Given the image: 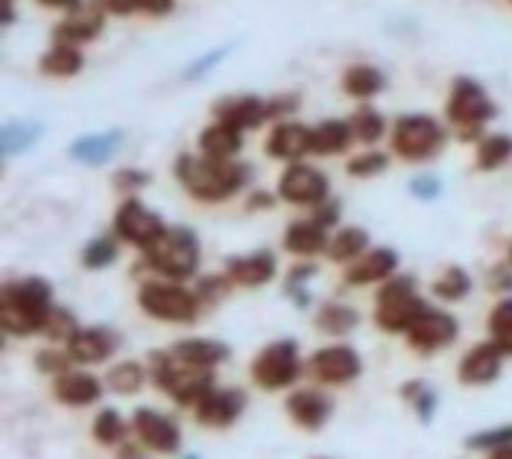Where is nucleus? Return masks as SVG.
Segmentation results:
<instances>
[{
  "label": "nucleus",
  "mask_w": 512,
  "mask_h": 459,
  "mask_svg": "<svg viewBox=\"0 0 512 459\" xmlns=\"http://www.w3.org/2000/svg\"><path fill=\"white\" fill-rule=\"evenodd\" d=\"M510 3H512V0H510Z\"/></svg>",
  "instance_id": "64"
},
{
  "label": "nucleus",
  "mask_w": 512,
  "mask_h": 459,
  "mask_svg": "<svg viewBox=\"0 0 512 459\" xmlns=\"http://www.w3.org/2000/svg\"><path fill=\"white\" fill-rule=\"evenodd\" d=\"M410 193H413L416 199H422V202H431V199H436V196L442 193V182H439L436 176H416V179L410 182Z\"/></svg>",
  "instance_id": "50"
},
{
  "label": "nucleus",
  "mask_w": 512,
  "mask_h": 459,
  "mask_svg": "<svg viewBox=\"0 0 512 459\" xmlns=\"http://www.w3.org/2000/svg\"><path fill=\"white\" fill-rule=\"evenodd\" d=\"M369 249V231L360 229V226H346L340 229L331 240H328V249L325 255L334 261V264H355L357 258H363Z\"/></svg>",
  "instance_id": "30"
},
{
  "label": "nucleus",
  "mask_w": 512,
  "mask_h": 459,
  "mask_svg": "<svg viewBox=\"0 0 512 459\" xmlns=\"http://www.w3.org/2000/svg\"><path fill=\"white\" fill-rule=\"evenodd\" d=\"M489 290L495 293H512V267L510 264H501L489 272Z\"/></svg>",
  "instance_id": "52"
},
{
  "label": "nucleus",
  "mask_w": 512,
  "mask_h": 459,
  "mask_svg": "<svg viewBox=\"0 0 512 459\" xmlns=\"http://www.w3.org/2000/svg\"><path fill=\"white\" fill-rule=\"evenodd\" d=\"M492 459H512V445H501L492 451Z\"/></svg>",
  "instance_id": "61"
},
{
  "label": "nucleus",
  "mask_w": 512,
  "mask_h": 459,
  "mask_svg": "<svg viewBox=\"0 0 512 459\" xmlns=\"http://www.w3.org/2000/svg\"><path fill=\"white\" fill-rule=\"evenodd\" d=\"M53 287L47 278L30 275L9 281L0 293V325L12 337H30L44 331L53 313Z\"/></svg>",
  "instance_id": "2"
},
{
  "label": "nucleus",
  "mask_w": 512,
  "mask_h": 459,
  "mask_svg": "<svg viewBox=\"0 0 512 459\" xmlns=\"http://www.w3.org/2000/svg\"><path fill=\"white\" fill-rule=\"evenodd\" d=\"M246 410V392L229 386V389H211L197 404V421L202 427H232Z\"/></svg>",
  "instance_id": "17"
},
{
  "label": "nucleus",
  "mask_w": 512,
  "mask_h": 459,
  "mask_svg": "<svg viewBox=\"0 0 512 459\" xmlns=\"http://www.w3.org/2000/svg\"><path fill=\"white\" fill-rule=\"evenodd\" d=\"M185 459H199V457H194V454H191V457H185Z\"/></svg>",
  "instance_id": "63"
},
{
  "label": "nucleus",
  "mask_w": 512,
  "mask_h": 459,
  "mask_svg": "<svg viewBox=\"0 0 512 459\" xmlns=\"http://www.w3.org/2000/svg\"><path fill=\"white\" fill-rule=\"evenodd\" d=\"M118 459H147V454H144V448H138V445H120Z\"/></svg>",
  "instance_id": "59"
},
{
  "label": "nucleus",
  "mask_w": 512,
  "mask_h": 459,
  "mask_svg": "<svg viewBox=\"0 0 512 459\" xmlns=\"http://www.w3.org/2000/svg\"><path fill=\"white\" fill-rule=\"evenodd\" d=\"M278 196L290 205H311L316 208L319 202H325L331 196V182L322 170H316L311 164H287V170L278 179Z\"/></svg>",
  "instance_id": "11"
},
{
  "label": "nucleus",
  "mask_w": 512,
  "mask_h": 459,
  "mask_svg": "<svg viewBox=\"0 0 512 459\" xmlns=\"http://www.w3.org/2000/svg\"><path fill=\"white\" fill-rule=\"evenodd\" d=\"M395 269H398V252L390 246H378V249H369L363 258H357L355 264L346 269V284L366 287V284L390 281Z\"/></svg>",
  "instance_id": "23"
},
{
  "label": "nucleus",
  "mask_w": 512,
  "mask_h": 459,
  "mask_svg": "<svg viewBox=\"0 0 512 459\" xmlns=\"http://www.w3.org/2000/svg\"><path fill=\"white\" fill-rule=\"evenodd\" d=\"M229 287H232V278L229 275H205L199 278L197 296L202 305H217L229 296Z\"/></svg>",
  "instance_id": "45"
},
{
  "label": "nucleus",
  "mask_w": 512,
  "mask_h": 459,
  "mask_svg": "<svg viewBox=\"0 0 512 459\" xmlns=\"http://www.w3.org/2000/svg\"><path fill=\"white\" fill-rule=\"evenodd\" d=\"M126 421L120 416L118 410H112V407H106V410H100V416L94 419V427H91V433H94V439H97V445H103V448H115V445H123V439H126Z\"/></svg>",
  "instance_id": "39"
},
{
  "label": "nucleus",
  "mask_w": 512,
  "mask_h": 459,
  "mask_svg": "<svg viewBox=\"0 0 512 459\" xmlns=\"http://www.w3.org/2000/svg\"><path fill=\"white\" fill-rule=\"evenodd\" d=\"M264 150H267L270 158L296 164V161H302L305 155L311 153V129L302 126V123H293V120H281L276 129L270 132Z\"/></svg>",
  "instance_id": "21"
},
{
  "label": "nucleus",
  "mask_w": 512,
  "mask_h": 459,
  "mask_svg": "<svg viewBox=\"0 0 512 459\" xmlns=\"http://www.w3.org/2000/svg\"><path fill=\"white\" fill-rule=\"evenodd\" d=\"M138 305L147 316L170 325H191L202 310L197 290H188L179 281H147L138 293Z\"/></svg>",
  "instance_id": "7"
},
{
  "label": "nucleus",
  "mask_w": 512,
  "mask_h": 459,
  "mask_svg": "<svg viewBox=\"0 0 512 459\" xmlns=\"http://www.w3.org/2000/svg\"><path fill=\"white\" fill-rule=\"evenodd\" d=\"M311 372L319 383L328 386H343L360 378L363 372V360L352 345H328L319 348L311 357Z\"/></svg>",
  "instance_id": "13"
},
{
  "label": "nucleus",
  "mask_w": 512,
  "mask_h": 459,
  "mask_svg": "<svg viewBox=\"0 0 512 459\" xmlns=\"http://www.w3.org/2000/svg\"><path fill=\"white\" fill-rule=\"evenodd\" d=\"M273 205H276V196L270 191H255L246 199V208H249V211H267V208H273Z\"/></svg>",
  "instance_id": "56"
},
{
  "label": "nucleus",
  "mask_w": 512,
  "mask_h": 459,
  "mask_svg": "<svg viewBox=\"0 0 512 459\" xmlns=\"http://www.w3.org/2000/svg\"><path fill=\"white\" fill-rule=\"evenodd\" d=\"M316 272H319L316 264H296V267L287 272V284H308Z\"/></svg>",
  "instance_id": "55"
},
{
  "label": "nucleus",
  "mask_w": 512,
  "mask_h": 459,
  "mask_svg": "<svg viewBox=\"0 0 512 459\" xmlns=\"http://www.w3.org/2000/svg\"><path fill=\"white\" fill-rule=\"evenodd\" d=\"M15 21V0H3V27H12Z\"/></svg>",
  "instance_id": "60"
},
{
  "label": "nucleus",
  "mask_w": 512,
  "mask_h": 459,
  "mask_svg": "<svg viewBox=\"0 0 512 459\" xmlns=\"http://www.w3.org/2000/svg\"><path fill=\"white\" fill-rule=\"evenodd\" d=\"M53 395L65 407H88L103 398V383L88 372H65L53 381Z\"/></svg>",
  "instance_id": "24"
},
{
  "label": "nucleus",
  "mask_w": 512,
  "mask_h": 459,
  "mask_svg": "<svg viewBox=\"0 0 512 459\" xmlns=\"http://www.w3.org/2000/svg\"><path fill=\"white\" fill-rule=\"evenodd\" d=\"M41 123H30V120H9L3 126L0 144H3V155L27 153L36 141L41 138Z\"/></svg>",
  "instance_id": "35"
},
{
  "label": "nucleus",
  "mask_w": 512,
  "mask_h": 459,
  "mask_svg": "<svg viewBox=\"0 0 512 459\" xmlns=\"http://www.w3.org/2000/svg\"><path fill=\"white\" fill-rule=\"evenodd\" d=\"M144 381H147V369L135 360H123L118 366H112L106 375V386L118 395H135Z\"/></svg>",
  "instance_id": "38"
},
{
  "label": "nucleus",
  "mask_w": 512,
  "mask_h": 459,
  "mask_svg": "<svg viewBox=\"0 0 512 459\" xmlns=\"http://www.w3.org/2000/svg\"><path fill=\"white\" fill-rule=\"evenodd\" d=\"M173 176L199 202H226L249 185L252 167L240 161L182 153L173 164Z\"/></svg>",
  "instance_id": "1"
},
{
  "label": "nucleus",
  "mask_w": 512,
  "mask_h": 459,
  "mask_svg": "<svg viewBox=\"0 0 512 459\" xmlns=\"http://www.w3.org/2000/svg\"><path fill=\"white\" fill-rule=\"evenodd\" d=\"M106 15H132V12H138V6H135V0H94Z\"/></svg>",
  "instance_id": "54"
},
{
  "label": "nucleus",
  "mask_w": 512,
  "mask_h": 459,
  "mask_svg": "<svg viewBox=\"0 0 512 459\" xmlns=\"http://www.w3.org/2000/svg\"><path fill=\"white\" fill-rule=\"evenodd\" d=\"M199 153L205 158H217V161H235V155L243 150V132H237L226 123H211L199 132L197 138Z\"/></svg>",
  "instance_id": "27"
},
{
  "label": "nucleus",
  "mask_w": 512,
  "mask_h": 459,
  "mask_svg": "<svg viewBox=\"0 0 512 459\" xmlns=\"http://www.w3.org/2000/svg\"><path fill=\"white\" fill-rule=\"evenodd\" d=\"M302 375V360H299V345L296 340H276L264 345L258 357L252 360V381L267 392L287 389L299 381Z\"/></svg>",
  "instance_id": "9"
},
{
  "label": "nucleus",
  "mask_w": 512,
  "mask_h": 459,
  "mask_svg": "<svg viewBox=\"0 0 512 459\" xmlns=\"http://www.w3.org/2000/svg\"><path fill=\"white\" fill-rule=\"evenodd\" d=\"M284 410L293 419V424L314 433V430H322L328 424L331 413H334V401L319 389H296V392L287 395Z\"/></svg>",
  "instance_id": "18"
},
{
  "label": "nucleus",
  "mask_w": 512,
  "mask_h": 459,
  "mask_svg": "<svg viewBox=\"0 0 512 459\" xmlns=\"http://www.w3.org/2000/svg\"><path fill=\"white\" fill-rule=\"evenodd\" d=\"M299 106H302L299 94H278L273 100H267L270 120H284V117H290L293 112H299Z\"/></svg>",
  "instance_id": "49"
},
{
  "label": "nucleus",
  "mask_w": 512,
  "mask_h": 459,
  "mask_svg": "<svg viewBox=\"0 0 512 459\" xmlns=\"http://www.w3.org/2000/svg\"><path fill=\"white\" fill-rule=\"evenodd\" d=\"M276 269V255L270 249H258V252H249V255L229 258L226 275L240 287H264V284H270L276 278Z\"/></svg>",
  "instance_id": "22"
},
{
  "label": "nucleus",
  "mask_w": 512,
  "mask_h": 459,
  "mask_svg": "<svg viewBox=\"0 0 512 459\" xmlns=\"http://www.w3.org/2000/svg\"><path fill=\"white\" fill-rule=\"evenodd\" d=\"M135 6H138V12H144L150 18H164L173 12L176 0H135Z\"/></svg>",
  "instance_id": "53"
},
{
  "label": "nucleus",
  "mask_w": 512,
  "mask_h": 459,
  "mask_svg": "<svg viewBox=\"0 0 512 459\" xmlns=\"http://www.w3.org/2000/svg\"><path fill=\"white\" fill-rule=\"evenodd\" d=\"M349 126L360 144H378L387 132V120L372 106H360L355 115L349 117Z\"/></svg>",
  "instance_id": "37"
},
{
  "label": "nucleus",
  "mask_w": 512,
  "mask_h": 459,
  "mask_svg": "<svg viewBox=\"0 0 512 459\" xmlns=\"http://www.w3.org/2000/svg\"><path fill=\"white\" fill-rule=\"evenodd\" d=\"M501 363H504V351L492 343H477L460 360V369H457V378L466 386H486L501 375Z\"/></svg>",
  "instance_id": "20"
},
{
  "label": "nucleus",
  "mask_w": 512,
  "mask_h": 459,
  "mask_svg": "<svg viewBox=\"0 0 512 459\" xmlns=\"http://www.w3.org/2000/svg\"><path fill=\"white\" fill-rule=\"evenodd\" d=\"M211 115L217 117V123H226L237 132H249V129H261L270 120V109L267 100L255 94H237V97H220L211 106Z\"/></svg>",
  "instance_id": "15"
},
{
  "label": "nucleus",
  "mask_w": 512,
  "mask_h": 459,
  "mask_svg": "<svg viewBox=\"0 0 512 459\" xmlns=\"http://www.w3.org/2000/svg\"><path fill=\"white\" fill-rule=\"evenodd\" d=\"M199 237L197 231L188 226H167V231L158 237L150 249H144V264L167 275L170 281H188L199 269Z\"/></svg>",
  "instance_id": "4"
},
{
  "label": "nucleus",
  "mask_w": 512,
  "mask_h": 459,
  "mask_svg": "<svg viewBox=\"0 0 512 459\" xmlns=\"http://www.w3.org/2000/svg\"><path fill=\"white\" fill-rule=\"evenodd\" d=\"M401 395L413 404V410H416V416L419 419L428 421L434 419L436 413V404H439V398H436V392L428 386L425 381H407L401 383Z\"/></svg>",
  "instance_id": "42"
},
{
  "label": "nucleus",
  "mask_w": 512,
  "mask_h": 459,
  "mask_svg": "<svg viewBox=\"0 0 512 459\" xmlns=\"http://www.w3.org/2000/svg\"><path fill=\"white\" fill-rule=\"evenodd\" d=\"M153 360V383L164 389L176 404L197 407L199 401L214 389V369H197L173 357V351H156Z\"/></svg>",
  "instance_id": "5"
},
{
  "label": "nucleus",
  "mask_w": 512,
  "mask_h": 459,
  "mask_svg": "<svg viewBox=\"0 0 512 459\" xmlns=\"http://www.w3.org/2000/svg\"><path fill=\"white\" fill-rule=\"evenodd\" d=\"M357 322H360V313H357L355 307L340 305V302H328L316 313V328L322 334H331V337L352 334L357 328Z\"/></svg>",
  "instance_id": "34"
},
{
  "label": "nucleus",
  "mask_w": 512,
  "mask_h": 459,
  "mask_svg": "<svg viewBox=\"0 0 512 459\" xmlns=\"http://www.w3.org/2000/svg\"><path fill=\"white\" fill-rule=\"evenodd\" d=\"M79 331V322L77 316L68 310V307H53V313H50V319H47V325H44V337L47 340H53V343H71V337Z\"/></svg>",
  "instance_id": "43"
},
{
  "label": "nucleus",
  "mask_w": 512,
  "mask_h": 459,
  "mask_svg": "<svg viewBox=\"0 0 512 459\" xmlns=\"http://www.w3.org/2000/svg\"><path fill=\"white\" fill-rule=\"evenodd\" d=\"M428 302L419 299V284L413 275H393L378 290L375 325L387 334H407L410 325L428 310Z\"/></svg>",
  "instance_id": "6"
},
{
  "label": "nucleus",
  "mask_w": 512,
  "mask_h": 459,
  "mask_svg": "<svg viewBox=\"0 0 512 459\" xmlns=\"http://www.w3.org/2000/svg\"><path fill=\"white\" fill-rule=\"evenodd\" d=\"M489 334H492V343L504 351V357L512 354V299L498 302L489 313Z\"/></svg>",
  "instance_id": "41"
},
{
  "label": "nucleus",
  "mask_w": 512,
  "mask_h": 459,
  "mask_svg": "<svg viewBox=\"0 0 512 459\" xmlns=\"http://www.w3.org/2000/svg\"><path fill=\"white\" fill-rule=\"evenodd\" d=\"M352 126L349 120H322L311 129V153L314 155H340L352 144Z\"/></svg>",
  "instance_id": "29"
},
{
  "label": "nucleus",
  "mask_w": 512,
  "mask_h": 459,
  "mask_svg": "<svg viewBox=\"0 0 512 459\" xmlns=\"http://www.w3.org/2000/svg\"><path fill=\"white\" fill-rule=\"evenodd\" d=\"M71 354L68 351H59V348H44L36 354V366H39L41 372H47V375H65L68 369H71Z\"/></svg>",
  "instance_id": "46"
},
{
  "label": "nucleus",
  "mask_w": 512,
  "mask_h": 459,
  "mask_svg": "<svg viewBox=\"0 0 512 459\" xmlns=\"http://www.w3.org/2000/svg\"><path fill=\"white\" fill-rule=\"evenodd\" d=\"M384 85H387V77L375 65H352L343 74V91L349 97H357V100H369V97L381 94Z\"/></svg>",
  "instance_id": "32"
},
{
  "label": "nucleus",
  "mask_w": 512,
  "mask_h": 459,
  "mask_svg": "<svg viewBox=\"0 0 512 459\" xmlns=\"http://www.w3.org/2000/svg\"><path fill=\"white\" fill-rule=\"evenodd\" d=\"M498 115L495 100L489 97V91L472 77H457L451 82L448 91V103H445V117L451 126H457V138L460 141H480L483 129L492 117Z\"/></svg>",
  "instance_id": "3"
},
{
  "label": "nucleus",
  "mask_w": 512,
  "mask_h": 459,
  "mask_svg": "<svg viewBox=\"0 0 512 459\" xmlns=\"http://www.w3.org/2000/svg\"><path fill=\"white\" fill-rule=\"evenodd\" d=\"M340 214H343V205H340V199H325V202H319L314 208V220L316 226H322V229L328 231V229H334L337 223H340Z\"/></svg>",
  "instance_id": "48"
},
{
  "label": "nucleus",
  "mask_w": 512,
  "mask_h": 459,
  "mask_svg": "<svg viewBox=\"0 0 512 459\" xmlns=\"http://www.w3.org/2000/svg\"><path fill=\"white\" fill-rule=\"evenodd\" d=\"M510 158H512V135L495 132V135H483V138L477 141V153H474V164H477V170H483V173L501 170Z\"/></svg>",
  "instance_id": "33"
},
{
  "label": "nucleus",
  "mask_w": 512,
  "mask_h": 459,
  "mask_svg": "<svg viewBox=\"0 0 512 459\" xmlns=\"http://www.w3.org/2000/svg\"><path fill=\"white\" fill-rule=\"evenodd\" d=\"M460 334V325L451 313H442L428 307L407 331V343L416 351H439V348H448V345L457 340Z\"/></svg>",
  "instance_id": "14"
},
{
  "label": "nucleus",
  "mask_w": 512,
  "mask_h": 459,
  "mask_svg": "<svg viewBox=\"0 0 512 459\" xmlns=\"http://www.w3.org/2000/svg\"><path fill=\"white\" fill-rule=\"evenodd\" d=\"M328 240H331L328 231L316 226L314 220H296L284 231V249L299 258H314L319 252H325Z\"/></svg>",
  "instance_id": "28"
},
{
  "label": "nucleus",
  "mask_w": 512,
  "mask_h": 459,
  "mask_svg": "<svg viewBox=\"0 0 512 459\" xmlns=\"http://www.w3.org/2000/svg\"><path fill=\"white\" fill-rule=\"evenodd\" d=\"M120 141H123V132L112 129V132H94V135H79L77 141L68 147V155L85 164V167H103L112 155L118 153Z\"/></svg>",
  "instance_id": "25"
},
{
  "label": "nucleus",
  "mask_w": 512,
  "mask_h": 459,
  "mask_svg": "<svg viewBox=\"0 0 512 459\" xmlns=\"http://www.w3.org/2000/svg\"><path fill=\"white\" fill-rule=\"evenodd\" d=\"M284 293L293 299L296 307H308L311 305V293L305 290V284H284Z\"/></svg>",
  "instance_id": "57"
},
{
  "label": "nucleus",
  "mask_w": 512,
  "mask_h": 459,
  "mask_svg": "<svg viewBox=\"0 0 512 459\" xmlns=\"http://www.w3.org/2000/svg\"><path fill=\"white\" fill-rule=\"evenodd\" d=\"M39 3L47 9H62V12H74L82 6V0H39Z\"/></svg>",
  "instance_id": "58"
},
{
  "label": "nucleus",
  "mask_w": 512,
  "mask_h": 459,
  "mask_svg": "<svg viewBox=\"0 0 512 459\" xmlns=\"http://www.w3.org/2000/svg\"><path fill=\"white\" fill-rule=\"evenodd\" d=\"M387 167H390V155L378 153V150H366V153L349 158L346 173L355 176V179H372V176H381Z\"/></svg>",
  "instance_id": "44"
},
{
  "label": "nucleus",
  "mask_w": 512,
  "mask_h": 459,
  "mask_svg": "<svg viewBox=\"0 0 512 459\" xmlns=\"http://www.w3.org/2000/svg\"><path fill=\"white\" fill-rule=\"evenodd\" d=\"M167 231L164 220L158 217L156 211H150L138 196L123 199L115 214V234L123 243H132L138 249H150L158 237Z\"/></svg>",
  "instance_id": "10"
},
{
  "label": "nucleus",
  "mask_w": 512,
  "mask_h": 459,
  "mask_svg": "<svg viewBox=\"0 0 512 459\" xmlns=\"http://www.w3.org/2000/svg\"><path fill=\"white\" fill-rule=\"evenodd\" d=\"M431 293L442 302H463L472 293V275L463 267H448L434 281Z\"/></svg>",
  "instance_id": "36"
},
{
  "label": "nucleus",
  "mask_w": 512,
  "mask_h": 459,
  "mask_svg": "<svg viewBox=\"0 0 512 459\" xmlns=\"http://www.w3.org/2000/svg\"><path fill=\"white\" fill-rule=\"evenodd\" d=\"M120 249L115 237H94L85 249H82V267L85 269H106L118 261Z\"/></svg>",
  "instance_id": "40"
},
{
  "label": "nucleus",
  "mask_w": 512,
  "mask_h": 459,
  "mask_svg": "<svg viewBox=\"0 0 512 459\" xmlns=\"http://www.w3.org/2000/svg\"><path fill=\"white\" fill-rule=\"evenodd\" d=\"M507 264H510V267H512V243H510V261H507Z\"/></svg>",
  "instance_id": "62"
},
{
  "label": "nucleus",
  "mask_w": 512,
  "mask_h": 459,
  "mask_svg": "<svg viewBox=\"0 0 512 459\" xmlns=\"http://www.w3.org/2000/svg\"><path fill=\"white\" fill-rule=\"evenodd\" d=\"M445 141L448 132L434 115H401L393 123V153L404 161H431Z\"/></svg>",
  "instance_id": "8"
},
{
  "label": "nucleus",
  "mask_w": 512,
  "mask_h": 459,
  "mask_svg": "<svg viewBox=\"0 0 512 459\" xmlns=\"http://www.w3.org/2000/svg\"><path fill=\"white\" fill-rule=\"evenodd\" d=\"M39 68L47 77L71 79L77 77L79 71L85 68V56L79 53V47H74V44H53V47L41 56Z\"/></svg>",
  "instance_id": "31"
},
{
  "label": "nucleus",
  "mask_w": 512,
  "mask_h": 459,
  "mask_svg": "<svg viewBox=\"0 0 512 459\" xmlns=\"http://www.w3.org/2000/svg\"><path fill=\"white\" fill-rule=\"evenodd\" d=\"M223 59H226V50H214V53H208V56H199L197 62H194V65L188 68V74H185V77H188V79L202 77V74H208V71H211L214 65H220Z\"/></svg>",
  "instance_id": "51"
},
{
  "label": "nucleus",
  "mask_w": 512,
  "mask_h": 459,
  "mask_svg": "<svg viewBox=\"0 0 512 459\" xmlns=\"http://www.w3.org/2000/svg\"><path fill=\"white\" fill-rule=\"evenodd\" d=\"M132 430L135 436L141 439L144 448L156 451V454H179V445H182V430L179 424L164 416V413H156L150 407H138L132 413Z\"/></svg>",
  "instance_id": "12"
},
{
  "label": "nucleus",
  "mask_w": 512,
  "mask_h": 459,
  "mask_svg": "<svg viewBox=\"0 0 512 459\" xmlns=\"http://www.w3.org/2000/svg\"><path fill=\"white\" fill-rule=\"evenodd\" d=\"M112 185L120 193H138L141 188L150 185V173L147 170H135V167H123V170H118L112 176Z\"/></svg>",
  "instance_id": "47"
},
{
  "label": "nucleus",
  "mask_w": 512,
  "mask_h": 459,
  "mask_svg": "<svg viewBox=\"0 0 512 459\" xmlns=\"http://www.w3.org/2000/svg\"><path fill=\"white\" fill-rule=\"evenodd\" d=\"M176 360L197 366V369H214L220 363H226L232 357V348L220 340H205V337H191V340H179L170 348Z\"/></svg>",
  "instance_id": "26"
},
{
  "label": "nucleus",
  "mask_w": 512,
  "mask_h": 459,
  "mask_svg": "<svg viewBox=\"0 0 512 459\" xmlns=\"http://www.w3.org/2000/svg\"><path fill=\"white\" fill-rule=\"evenodd\" d=\"M120 348L118 331L106 328V325H91V328H79L71 337V343L65 345V351L71 354L74 363L82 366H97L106 363Z\"/></svg>",
  "instance_id": "16"
},
{
  "label": "nucleus",
  "mask_w": 512,
  "mask_h": 459,
  "mask_svg": "<svg viewBox=\"0 0 512 459\" xmlns=\"http://www.w3.org/2000/svg\"><path fill=\"white\" fill-rule=\"evenodd\" d=\"M103 27H106V12L97 3H88V6L82 3L79 9L65 15V21L56 24L53 39H56V44H74V47H79L85 41L97 39L103 33Z\"/></svg>",
  "instance_id": "19"
}]
</instances>
